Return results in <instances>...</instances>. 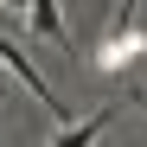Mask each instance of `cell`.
Returning <instances> with one entry per match:
<instances>
[{"label": "cell", "mask_w": 147, "mask_h": 147, "mask_svg": "<svg viewBox=\"0 0 147 147\" xmlns=\"http://www.w3.org/2000/svg\"><path fill=\"white\" fill-rule=\"evenodd\" d=\"M0 64H7V70H13V77H19V83H26V90L38 96V102H45V109H51V115H58V128H70V102H58V90H51V83H45V77H38V70H32V58H26V51H19V45H13L7 32H0Z\"/></svg>", "instance_id": "cell-2"}, {"label": "cell", "mask_w": 147, "mask_h": 147, "mask_svg": "<svg viewBox=\"0 0 147 147\" xmlns=\"http://www.w3.org/2000/svg\"><path fill=\"white\" fill-rule=\"evenodd\" d=\"M26 19H32V32H38V38L64 45V19H58V7H51V0H32V7H26Z\"/></svg>", "instance_id": "cell-3"}, {"label": "cell", "mask_w": 147, "mask_h": 147, "mask_svg": "<svg viewBox=\"0 0 147 147\" xmlns=\"http://www.w3.org/2000/svg\"><path fill=\"white\" fill-rule=\"evenodd\" d=\"M134 102H141V109H147V90H134Z\"/></svg>", "instance_id": "cell-4"}, {"label": "cell", "mask_w": 147, "mask_h": 147, "mask_svg": "<svg viewBox=\"0 0 147 147\" xmlns=\"http://www.w3.org/2000/svg\"><path fill=\"white\" fill-rule=\"evenodd\" d=\"M134 58H147V19H141V7H121L109 26H102V45H96V70H128Z\"/></svg>", "instance_id": "cell-1"}, {"label": "cell", "mask_w": 147, "mask_h": 147, "mask_svg": "<svg viewBox=\"0 0 147 147\" xmlns=\"http://www.w3.org/2000/svg\"><path fill=\"white\" fill-rule=\"evenodd\" d=\"M0 102H7V96H0Z\"/></svg>", "instance_id": "cell-5"}]
</instances>
